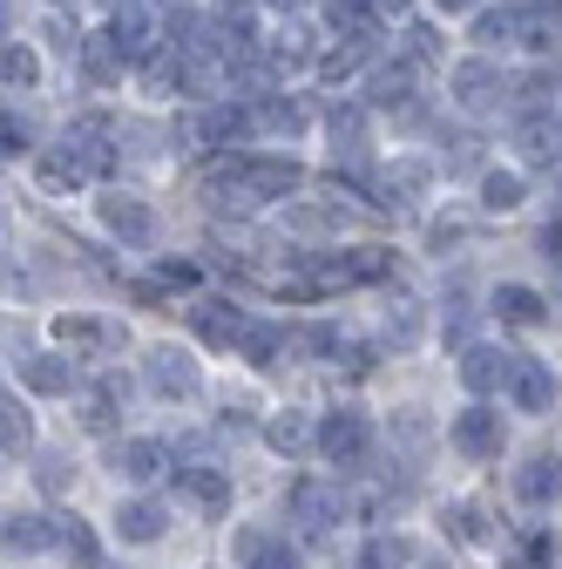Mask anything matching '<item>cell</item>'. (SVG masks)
Listing matches in <instances>:
<instances>
[{"label":"cell","instance_id":"obj_30","mask_svg":"<svg viewBox=\"0 0 562 569\" xmlns=\"http://www.w3.org/2000/svg\"><path fill=\"white\" fill-rule=\"evenodd\" d=\"M8 549H21V556L54 549V529H48L41 516H8Z\"/></svg>","mask_w":562,"mask_h":569},{"label":"cell","instance_id":"obj_11","mask_svg":"<svg viewBox=\"0 0 562 569\" xmlns=\"http://www.w3.org/2000/svg\"><path fill=\"white\" fill-rule=\"evenodd\" d=\"M319 448H325L339 468H360V461H367V448H373V435H367V420H360L353 407H339V413H325V420H319Z\"/></svg>","mask_w":562,"mask_h":569},{"label":"cell","instance_id":"obj_4","mask_svg":"<svg viewBox=\"0 0 562 569\" xmlns=\"http://www.w3.org/2000/svg\"><path fill=\"white\" fill-rule=\"evenodd\" d=\"M509 142H515V163L562 170V102H549V109H509Z\"/></svg>","mask_w":562,"mask_h":569},{"label":"cell","instance_id":"obj_37","mask_svg":"<svg viewBox=\"0 0 562 569\" xmlns=\"http://www.w3.org/2000/svg\"><path fill=\"white\" fill-rule=\"evenodd\" d=\"M109 413H116V387H96V393H89V413H82V420H89V427H109Z\"/></svg>","mask_w":562,"mask_h":569},{"label":"cell","instance_id":"obj_19","mask_svg":"<svg viewBox=\"0 0 562 569\" xmlns=\"http://www.w3.org/2000/svg\"><path fill=\"white\" fill-rule=\"evenodd\" d=\"M177 488L197 509H231V475L224 468H177Z\"/></svg>","mask_w":562,"mask_h":569},{"label":"cell","instance_id":"obj_12","mask_svg":"<svg viewBox=\"0 0 562 569\" xmlns=\"http://www.w3.org/2000/svg\"><path fill=\"white\" fill-rule=\"evenodd\" d=\"M454 448L468 461H495L502 455V413L495 407H461L454 413Z\"/></svg>","mask_w":562,"mask_h":569},{"label":"cell","instance_id":"obj_40","mask_svg":"<svg viewBox=\"0 0 562 569\" xmlns=\"http://www.w3.org/2000/svg\"><path fill=\"white\" fill-rule=\"evenodd\" d=\"M41 8H76V14H102V0H41Z\"/></svg>","mask_w":562,"mask_h":569},{"label":"cell","instance_id":"obj_31","mask_svg":"<svg viewBox=\"0 0 562 569\" xmlns=\"http://www.w3.org/2000/svg\"><path fill=\"white\" fill-rule=\"evenodd\" d=\"M407 562H413V549H407L400 536H373V542L360 549V562H353V569H407Z\"/></svg>","mask_w":562,"mask_h":569},{"label":"cell","instance_id":"obj_22","mask_svg":"<svg viewBox=\"0 0 562 569\" xmlns=\"http://www.w3.org/2000/svg\"><path fill=\"white\" fill-rule=\"evenodd\" d=\"M509 387H515V407H522V413H542V407L555 400V380H549L542 360H515V380H509Z\"/></svg>","mask_w":562,"mask_h":569},{"label":"cell","instance_id":"obj_20","mask_svg":"<svg viewBox=\"0 0 562 569\" xmlns=\"http://www.w3.org/2000/svg\"><path fill=\"white\" fill-rule=\"evenodd\" d=\"M163 461H170L163 441H122V448H116V475H122V481H157Z\"/></svg>","mask_w":562,"mask_h":569},{"label":"cell","instance_id":"obj_35","mask_svg":"<svg viewBox=\"0 0 562 569\" xmlns=\"http://www.w3.org/2000/svg\"><path fill=\"white\" fill-rule=\"evenodd\" d=\"M428 8H434L441 21H454V28H461L468 14H481V8H488V0H428Z\"/></svg>","mask_w":562,"mask_h":569},{"label":"cell","instance_id":"obj_36","mask_svg":"<svg viewBox=\"0 0 562 569\" xmlns=\"http://www.w3.org/2000/svg\"><path fill=\"white\" fill-rule=\"evenodd\" d=\"M68 481H76V468H68L61 455H48V461H41V488H48V495H61Z\"/></svg>","mask_w":562,"mask_h":569},{"label":"cell","instance_id":"obj_1","mask_svg":"<svg viewBox=\"0 0 562 569\" xmlns=\"http://www.w3.org/2000/svg\"><path fill=\"white\" fill-rule=\"evenodd\" d=\"M441 96L461 122H495V116L515 109V61L488 54V48H461L441 76Z\"/></svg>","mask_w":562,"mask_h":569},{"label":"cell","instance_id":"obj_39","mask_svg":"<svg viewBox=\"0 0 562 569\" xmlns=\"http://www.w3.org/2000/svg\"><path fill=\"white\" fill-rule=\"evenodd\" d=\"M542 258L562 264V218H549V231H542Z\"/></svg>","mask_w":562,"mask_h":569},{"label":"cell","instance_id":"obj_8","mask_svg":"<svg viewBox=\"0 0 562 569\" xmlns=\"http://www.w3.org/2000/svg\"><path fill=\"white\" fill-rule=\"evenodd\" d=\"M474 197L488 218H515L529 203V163H481L474 170Z\"/></svg>","mask_w":562,"mask_h":569},{"label":"cell","instance_id":"obj_21","mask_svg":"<svg viewBox=\"0 0 562 569\" xmlns=\"http://www.w3.org/2000/svg\"><path fill=\"white\" fill-rule=\"evenodd\" d=\"M163 522H170V509H163V502H122V509H116L122 542H157V536H163Z\"/></svg>","mask_w":562,"mask_h":569},{"label":"cell","instance_id":"obj_18","mask_svg":"<svg viewBox=\"0 0 562 569\" xmlns=\"http://www.w3.org/2000/svg\"><path fill=\"white\" fill-rule=\"evenodd\" d=\"M238 556H244V569H305L299 549H285V542L264 536V529H238Z\"/></svg>","mask_w":562,"mask_h":569},{"label":"cell","instance_id":"obj_32","mask_svg":"<svg viewBox=\"0 0 562 569\" xmlns=\"http://www.w3.org/2000/svg\"><path fill=\"white\" fill-rule=\"evenodd\" d=\"M278 352H285V332H278V326H251V332H244V360H251V367H271Z\"/></svg>","mask_w":562,"mask_h":569},{"label":"cell","instance_id":"obj_28","mask_svg":"<svg viewBox=\"0 0 562 569\" xmlns=\"http://www.w3.org/2000/svg\"><path fill=\"white\" fill-rule=\"evenodd\" d=\"M21 373H28L34 393H68V387H76V367L54 360V352H41V360H21Z\"/></svg>","mask_w":562,"mask_h":569},{"label":"cell","instance_id":"obj_3","mask_svg":"<svg viewBox=\"0 0 562 569\" xmlns=\"http://www.w3.org/2000/svg\"><path fill=\"white\" fill-rule=\"evenodd\" d=\"M238 183L251 203H292L305 190V163L292 150H264V142H251V150H238Z\"/></svg>","mask_w":562,"mask_h":569},{"label":"cell","instance_id":"obj_26","mask_svg":"<svg viewBox=\"0 0 562 569\" xmlns=\"http://www.w3.org/2000/svg\"><path fill=\"white\" fill-rule=\"evenodd\" d=\"M0 448H8V461L34 448V420H28V407L14 393H8V407H0Z\"/></svg>","mask_w":562,"mask_h":569},{"label":"cell","instance_id":"obj_27","mask_svg":"<svg viewBox=\"0 0 562 569\" xmlns=\"http://www.w3.org/2000/svg\"><path fill=\"white\" fill-rule=\"evenodd\" d=\"M54 332H61L68 346H89V352H96V346H116V339H122V332H116L109 319H89V312H68V319H61Z\"/></svg>","mask_w":562,"mask_h":569},{"label":"cell","instance_id":"obj_14","mask_svg":"<svg viewBox=\"0 0 562 569\" xmlns=\"http://www.w3.org/2000/svg\"><path fill=\"white\" fill-rule=\"evenodd\" d=\"M190 326H197L203 346H244V332H251L244 312L224 306V299H197V306H190Z\"/></svg>","mask_w":562,"mask_h":569},{"label":"cell","instance_id":"obj_16","mask_svg":"<svg viewBox=\"0 0 562 569\" xmlns=\"http://www.w3.org/2000/svg\"><path fill=\"white\" fill-rule=\"evenodd\" d=\"M461 380H468V393H495V387L515 380V360H509V352H495V346H468Z\"/></svg>","mask_w":562,"mask_h":569},{"label":"cell","instance_id":"obj_17","mask_svg":"<svg viewBox=\"0 0 562 569\" xmlns=\"http://www.w3.org/2000/svg\"><path fill=\"white\" fill-rule=\"evenodd\" d=\"M515 495H522L529 509H549L555 495H562V455H535V461L515 475Z\"/></svg>","mask_w":562,"mask_h":569},{"label":"cell","instance_id":"obj_29","mask_svg":"<svg viewBox=\"0 0 562 569\" xmlns=\"http://www.w3.org/2000/svg\"><path fill=\"white\" fill-rule=\"evenodd\" d=\"M54 549H61L68 562H76V569H96V536H89L76 516H68V522H54Z\"/></svg>","mask_w":562,"mask_h":569},{"label":"cell","instance_id":"obj_2","mask_svg":"<svg viewBox=\"0 0 562 569\" xmlns=\"http://www.w3.org/2000/svg\"><path fill=\"white\" fill-rule=\"evenodd\" d=\"M428 82H434L428 68H413L400 48H387V54H373V61H367L360 96H367V102L380 109V122H387V116H400V109H413L420 96H428Z\"/></svg>","mask_w":562,"mask_h":569},{"label":"cell","instance_id":"obj_23","mask_svg":"<svg viewBox=\"0 0 562 569\" xmlns=\"http://www.w3.org/2000/svg\"><path fill=\"white\" fill-rule=\"evenodd\" d=\"M495 312H502L509 326H542V319H549V306H542L535 284H502V292H495Z\"/></svg>","mask_w":562,"mask_h":569},{"label":"cell","instance_id":"obj_33","mask_svg":"<svg viewBox=\"0 0 562 569\" xmlns=\"http://www.w3.org/2000/svg\"><path fill=\"white\" fill-rule=\"evenodd\" d=\"M387 339H393V346H413V339H420V312H413V306H393V312H387Z\"/></svg>","mask_w":562,"mask_h":569},{"label":"cell","instance_id":"obj_6","mask_svg":"<svg viewBox=\"0 0 562 569\" xmlns=\"http://www.w3.org/2000/svg\"><path fill=\"white\" fill-rule=\"evenodd\" d=\"M96 218H102V231H109L116 244H129V251H150V244H157V210L136 197V190H102V197H96Z\"/></svg>","mask_w":562,"mask_h":569},{"label":"cell","instance_id":"obj_9","mask_svg":"<svg viewBox=\"0 0 562 569\" xmlns=\"http://www.w3.org/2000/svg\"><path fill=\"white\" fill-rule=\"evenodd\" d=\"M48 48L34 34H8V54H0V82H8V102H28L41 82H48Z\"/></svg>","mask_w":562,"mask_h":569},{"label":"cell","instance_id":"obj_38","mask_svg":"<svg viewBox=\"0 0 562 569\" xmlns=\"http://www.w3.org/2000/svg\"><path fill=\"white\" fill-rule=\"evenodd\" d=\"M420 8H428V0H373V14L393 28V21H407V14H420Z\"/></svg>","mask_w":562,"mask_h":569},{"label":"cell","instance_id":"obj_5","mask_svg":"<svg viewBox=\"0 0 562 569\" xmlns=\"http://www.w3.org/2000/svg\"><path fill=\"white\" fill-rule=\"evenodd\" d=\"M448 28H454V21H441L434 8H420V14H407V21H393V48H400V54H407L413 68H428V76L441 82V76H448V61L461 54Z\"/></svg>","mask_w":562,"mask_h":569},{"label":"cell","instance_id":"obj_10","mask_svg":"<svg viewBox=\"0 0 562 569\" xmlns=\"http://www.w3.org/2000/svg\"><path fill=\"white\" fill-rule=\"evenodd\" d=\"M68 76H76V82H82L89 96H109V89H129V61H122V54H116V48H109V41H102V34L89 28L82 54L68 61Z\"/></svg>","mask_w":562,"mask_h":569},{"label":"cell","instance_id":"obj_7","mask_svg":"<svg viewBox=\"0 0 562 569\" xmlns=\"http://www.w3.org/2000/svg\"><path fill=\"white\" fill-rule=\"evenodd\" d=\"M461 41L515 61V54H522V8H515V0H488L481 14H468V21H461Z\"/></svg>","mask_w":562,"mask_h":569},{"label":"cell","instance_id":"obj_34","mask_svg":"<svg viewBox=\"0 0 562 569\" xmlns=\"http://www.w3.org/2000/svg\"><path fill=\"white\" fill-rule=\"evenodd\" d=\"M305 352L332 360V352H345V332H339V326H305Z\"/></svg>","mask_w":562,"mask_h":569},{"label":"cell","instance_id":"obj_15","mask_svg":"<svg viewBox=\"0 0 562 569\" xmlns=\"http://www.w3.org/2000/svg\"><path fill=\"white\" fill-rule=\"evenodd\" d=\"M150 387L163 393V400H197V360H183V352L177 346H157L150 352Z\"/></svg>","mask_w":562,"mask_h":569},{"label":"cell","instance_id":"obj_24","mask_svg":"<svg viewBox=\"0 0 562 569\" xmlns=\"http://www.w3.org/2000/svg\"><path fill=\"white\" fill-rule=\"evenodd\" d=\"M0 150H8V163H14V157L28 163V157L41 150V122H34L28 109H14V102H8V122H0Z\"/></svg>","mask_w":562,"mask_h":569},{"label":"cell","instance_id":"obj_25","mask_svg":"<svg viewBox=\"0 0 562 569\" xmlns=\"http://www.w3.org/2000/svg\"><path fill=\"white\" fill-rule=\"evenodd\" d=\"M264 441H271L278 455H305V448L319 441V427H305V413H278V420L264 427Z\"/></svg>","mask_w":562,"mask_h":569},{"label":"cell","instance_id":"obj_13","mask_svg":"<svg viewBox=\"0 0 562 569\" xmlns=\"http://www.w3.org/2000/svg\"><path fill=\"white\" fill-rule=\"evenodd\" d=\"M292 516L305 522V536H325V529L339 522V488H332V481H319V475L292 481Z\"/></svg>","mask_w":562,"mask_h":569}]
</instances>
